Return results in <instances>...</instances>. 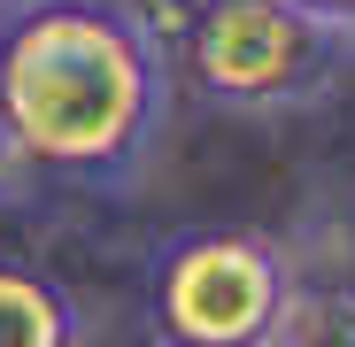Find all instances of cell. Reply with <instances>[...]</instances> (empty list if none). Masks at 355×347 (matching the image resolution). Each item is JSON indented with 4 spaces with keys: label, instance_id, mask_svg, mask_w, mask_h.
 <instances>
[{
    "label": "cell",
    "instance_id": "obj_2",
    "mask_svg": "<svg viewBox=\"0 0 355 347\" xmlns=\"http://www.w3.org/2000/svg\"><path fill=\"white\" fill-rule=\"evenodd\" d=\"M186 62L193 85L232 116H293L347 78L355 31L309 16L302 0H201Z\"/></svg>",
    "mask_w": 355,
    "mask_h": 347
},
{
    "label": "cell",
    "instance_id": "obj_8",
    "mask_svg": "<svg viewBox=\"0 0 355 347\" xmlns=\"http://www.w3.org/2000/svg\"><path fill=\"white\" fill-rule=\"evenodd\" d=\"M0 8H8V16H24V8H39V0H0Z\"/></svg>",
    "mask_w": 355,
    "mask_h": 347
},
{
    "label": "cell",
    "instance_id": "obj_6",
    "mask_svg": "<svg viewBox=\"0 0 355 347\" xmlns=\"http://www.w3.org/2000/svg\"><path fill=\"white\" fill-rule=\"evenodd\" d=\"M31 178H39V170H31V154L16 147V132H8V124H0V208H8V201H24V193H31Z\"/></svg>",
    "mask_w": 355,
    "mask_h": 347
},
{
    "label": "cell",
    "instance_id": "obj_3",
    "mask_svg": "<svg viewBox=\"0 0 355 347\" xmlns=\"http://www.w3.org/2000/svg\"><path fill=\"white\" fill-rule=\"evenodd\" d=\"M293 309V263L263 231H186L162 247L147 285V324L162 347H270Z\"/></svg>",
    "mask_w": 355,
    "mask_h": 347
},
{
    "label": "cell",
    "instance_id": "obj_9",
    "mask_svg": "<svg viewBox=\"0 0 355 347\" xmlns=\"http://www.w3.org/2000/svg\"><path fill=\"white\" fill-rule=\"evenodd\" d=\"M270 347H286V339H270Z\"/></svg>",
    "mask_w": 355,
    "mask_h": 347
},
{
    "label": "cell",
    "instance_id": "obj_5",
    "mask_svg": "<svg viewBox=\"0 0 355 347\" xmlns=\"http://www.w3.org/2000/svg\"><path fill=\"white\" fill-rule=\"evenodd\" d=\"M286 347H355V294L302 301L293 324H286Z\"/></svg>",
    "mask_w": 355,
    "mask_h": 347
},
{
    "label": "cell",
    "instance_id": "obj_4",
    "mask_svg": "<svg viewBox=\"0 0 355 347\" xmlns=\"http://www.w3.org/2000/svg\"><path fill=\"white\" fill-rule=\"evenodd\" d=\"M0 347H78V301L54 278L0 263Z\"/></svg>",
    "mask_w": 355,
    "mask_h": 347
},
{
    "label": "cell",
    "instance_id": "obj_1",
    "mask_svg": "<svg viewBox=\"0 0 355 347\" xmlns=\"http://www.w3.org/2000/svg\"><path fill=\"white\" fill-rule=\"evenodd\" d=\"M0 124L31 170L132 186L170 124V54L108 0H39L0 24Z\"/></svg>",
    "mask_w": 355,
    "mask_h": 347
},
{
    "label": "cell",
    "instance_id": "obj_7",
    "mask_svg": "<svg viewBox=\"0 0 355 347\" xmlns=\"http://www.w3.org/2000/svg\"><path fill=\"white\" fill-rule=\"evenodd\" d=\"M309 16H324V24H340V31H355V0H302Z\"/></svg>",
    "mask_w": 355,
    "mask_h": 347
}]
</instances>
